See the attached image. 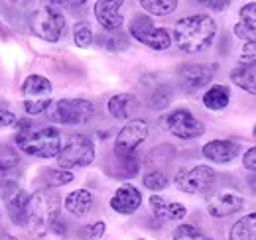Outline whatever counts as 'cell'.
Listing matches in <instances>:
<instances>
[{
  "label": "cell",
  "mask_w": 256,
  "mask_h": 240,
  "mask_svg": "<svg viewBox=\"0 0 256 240\" xmlns=\"http://www.w3.org/2000/svg\"><path fill=\"white\" fill-rule=\"evenodd\" d=\"M217 24L207 14H192L176 22L174 42L184 54H201L213 46Z\"/></svg>",
  "instance_id": "obj_1"
},
{
  "label": "cell",
  "mask_w": 256,
  "mask_h": 240,
  "mask_svg": "<svg viewBox=\"0 0 256 240\" xmlns=\"http://www.w3.org/2000/svg\"><path fill=\"white\" fill-rule=\"evenodd\" d=\"M62 201L52 189H38L30 195L26 210V226L34 234H46L60 220Z\"/></svg>",
  "instance_id": "obj_2"
},
{
  "label": "cell",
  "mask_w": 256,
  "mask_h": 240,
  "mask_svg": "<svg viewBox=\"0 0 256 240\" xmlns=\"http://www.w3.org/2000/svg\"><path fill=\"white\" fill-rule=\"evenodd\" d=\"M16 146L34 158H42V160L58 158L62 150V132L54 126H44L36 130L24 128L16 134Z\"/></svg>",
  "instance_id": "obj_3"
},
{
  "label": "cell",
  "mask_w": 256,
  "mask_h": 240,
  "mask_svg": "<svg viewBox=\"0 0 256 240\" xmlns=\"http://www.w3.org/2000/svg\"><path fill=\"white\" fill-rule=\"evenodd\" d=\"M30 30L34 36H38L44 42L56 44L64 38L67 30L65 16L56 8V4H46L38 10H34L30 16Z\"/></svg>",
  "instance_id": "obj_4"
},
{
  "label": "cell",
  "mask_w": 256,
  "mask_h": 240,
  "mask_svg": "<svg viewBox=\"0 0 256 240\" xmlns=\"http://www.w3.org/2000/svg\"><path fill=\"white\" fill-rule=\"evenodd\" d=\"M95 106L85 98H60L48 108V118L64 126L85 124L93 118Z\"/></svg>",
  "instance_id": "obj_5"
},
{
  "label": "cell",
  "mask_w": 256,
  "mask_h": 240,
  "mask_svg": "<svg viewBox=\"0 0 256 240\" xmlns=\"http://www.w3.org/2000/svg\"><path fill=\"white\" fill-rule=\"evenodd\" d=\"M93 160H95V144L85 134H73L58 154V166L67 172L71 168L91 166Z\"/></svg>",
  "instance_id": "obj_6"
},
{
  "label": "cell",
  "mask_w": 256,
  "mask_h": 240,
  "mask_svg": "<svg viewBox=\"0 0 256 240\" xmlns=\"http://www.w3.org/2000/svg\"><path fill=\"white\" fill-rule=\"evenodd\" d=\"M52 96H54V87H52L50 79H46L42 75H30L22 83L24 110L28 114H32V116L42 114V112H48V108L54 102Z\"/></svg>",
  "instance_id": "obj_7"
},
{
  "label": "cell",
  "mask_w": 256,
  "mask_h": 240,
  "mask_svg": "<svg viewBox=\"0 0 256 240\" xmlns=\"http://www.w3.org/2000/svg\"><path fill=\"white\" fill-rule=\"evenodd\" d=\"M128 32L134 40H138L140 44L156 50V52H166L170 46H172V36L166 28H158L154 26V22L148 18V16H134L130 26H128Z\"/></svg>",
  "instance_id": "obj_8"
},
{
  "label": "cell",
  "mask_w": 256,
  "mask_h": 240,
  "mask_svg": "<svg viewBox=\"0 0 256 240\" xmlns=\"http://www.w3.org/2000/svg\"><path fill=\"white\" fill-rule=\"evenodd\" d=\"M215 170L209 166H193L184 168L176 174L174 183L180 191L190 193V195H203L215 185Z\"/></svg>",
  "instance_id": "obj_9"
},
{
  "label": "cell",
  "mask_w": 256,
  "mask_h": 240,
  "mask_svg": "<svg viewBox=\"0 0 256 240\" xmlns=\"http://www.w3.org/2000/svg\"><path fill=\"white\" fill-rule=\"evenodd\" d=\"M162 124L170 134H174L182 140H193V138H199L205 134V124L195 118L188 108L172 110L170 114L164 116Z\"/></svg>",
  "instance_id": "obj_10"
},
{
  "label": "cell",
  "mask_w": 256,
  "mask_h": 240,
  "mask_svg": "<svg viewBox=\"0 0 256 240\" xmlns=\"http://www.w3.org/2000/svg\"><path fill=\"white\" fill-rule=\"evenodd\" d=\"M148 132H150V126L146 120H130L126 122L120 132L116 134V140H114V156L118 158H126V156H134V150L148 138Z\"/></svg>",
  "instance_id": "obj_11"
},
{
  "label": "cell",
  "mask_w": 256,
  "mask_h": 240,
  "mask_svg": "<svg viewBox=\"0 0 256 240\" xmlns=\"http://www.w3.org/2000/svg\"><path fill=\"white\" fill-rule=\"evenodd\" d=\"M215 75V65H205V63H190V65H184L180 69V85L186 90H199L201 87L209 85L211 79Z\"/></svg>",
  "instance_id": "obj_12"
},
{
  "label": "cell",
  "mask_w": 256,
  "mask_h": 240,
  "mask_svg": "<svg viewBox=\"0 0 256 240\" xmlns=\"http://www.w3.org/2000/svg\"><path fill=\"white\" fill-rule=\"evenodd\" d=\"M95 18L104 32H118L124 24L120 0H98L95 2Z\"/></svg>",
  "instance_id": "obj_13"
},
{
  "label": "cell",
  "mask_w": 256,
  "mask_h": 240,
  "mask_svg": "<svg viewBox=\"0 0 256 240\" xmlns=\"http://www.w3.org/2000/svg\"><path fill=\"white\" fill-rule=\"evenodd\" d=\"M242 205H244V199L232 191H223V193H217L207 199V210L215 218H223L232 212H238L242 209Z\"/></svg>",
  "instance_id": "obj_14"
},
{
  "label": "cell",
  "mask_w": 256,
  "mask_h": 240,
  "mask_svg": "<svg viewBox=\"0 0 256 240\" xmlns=\"http://www.w3.org/2000/svg\"><path fill=\"white\" fill-rule=\"evenodd\" d=\"M140 205H142V195L130 183L120 185L114 191V195L110 197V209L120 212V214H132L140 209Z\"/></svg>",
  "instance_id": "obj_15"
},
{
  "label": "cell",
  "mask_w": 256,
  "mask_h": 240,
  "mask_svg": "<svg viewBox=\"0 0 256 240\" xmlns=\"http://www.w3.org/2000/svg\"><path fill=\"white\" fill-rule=\"evenodd\" d=\"M28 201H30V193L24 189H14L12 193H8L4 197V205L6 212L10 216V220L14 224H24L26 226V210H28Z\"/></svg>",
  "instance_id": "obj_16"
},
{
  "label": "cell",
  "mask_w": 256,
  "mask_h": 240,
  "mask_svg": "<svg viewBox=\"0 0 256 240\" xmlns=\"http://www.w3.org/2000/svg\"><path fill=\"white\" fill-rule=\"evenodd\" d=\"M203 156L213 164H228L238 156V146L230 140H211L203 146Z\"/></svg>",
  "instance_id": "obj_17"
},
{
  "label": "cell",
  "mask_w": 256,
  "mask_h": 240,
  "mask_svg": "<svg viewBox=\"0 0 256 240\" xmlns=\"http://www.w3.org/2000/svg\"><path fill=\"white\" fill-rule=\"evenodd\" d=\"M234 36L238 40L256 42V2H248L238 12V24L234 26Z\"/></svg>",
  "instance_id": "obj_18"
},
{
  "label": "cell",
  "mask_w": 256,
  "mask_h": 240,
  "mask_svg": "<svg viewBox=\"0 0 256 240\" xmlns=\"http://www.w3.org/2000/svg\"><path fill=\"white\" fill-rule=\"evenodd\" d=\"M106 110L112 118L126 120L130 118L136 110H138V98L132 92H120L110 96V100L106 102Z\"/></svg>",
  "instance_id": "obj_19"
},
{
  "label": "cell",
  "mask_w": 256,
  "mask_h": 240,
  "mask_svg": "<svg viewBox=\"0 0 256 240\" xmlns=\"http://www.w3.org/2000/svg\"><path fill=\"white\" fill-rule=\"evenodd\" d=\"M150 207H152V212L162 220H182L188 214L186 205L174 203V201H166L160 195H152L150 197Z\"/></svg>",
  "instance_id": "obj_20"
},
{
  "label": "cell",
  "mask_w": 256,
  "mask_h": 240,
  "mask_svg": "<svg viewBox=\"0 0 256 240\" xmlns=\"http://www.w3.org/2000/svg\"><path fill=\"white\" fill-rule=\"evenodd\" d=\"M230 81L238 89L256 94V63H238L230 71Z\"/></svg>",
  "instance_id": "obj_21"
},
{
  "label": "cell",
  "mask_w": 256,
  "mask_h": 240,
  "mask_svg": "<svg viewBox=\"0 0 256 240\" xmlns=\"http://www.w3.org/2000/svg\"><path fill=\"white\" fill-rule=\"evenodd\" d=\"M93 207V195L87 189H75L65 197V209L73 216H85Z\"/></svg>",
  "instance_id": "obj_22"
},
{
  "label": "cell",
  "mask_w": 256,
  "mask_h": 240,
  "mask_svg": "<svg viewBox=\"0 0 256 240\" xmlns=\"http://www.w3.org/2000/svg\"><path fill=\"white\" fill-rule=\"evenodd\" d=\"M228 240H256V212L238 218L228 232Z\"/></svg>",
  "instance_id": "obj_23"
},
{
  "label": "cell",
  "mask_w": 256,
  "mask_h": 240,
  "mask_svg": "<svg viewBox=\"0 0 256 240\" xmlns=\"http://www.w3.org/2000/svg\"><path fill=\"white\" fill-rule=\"evenodd\" d=\"M230 102V89L224 85H215L203 94V104L209 110H223Z\"/></svg>",
  "instance_id": "obj_24"
},
{
  "label": "cell",
  "mask_w": 256,
  "mask_h": 240,
  "mask_svg": "<svg viewBox=\"0 0 256 240\" xmlns=\"http://www.w3.org/2000/svg\"><path fill=\"white\" fill-rule=\"evenodd\" d=\"M96 44L106 50V52H112V54H118V52H124L128 50V40L122 32H102L96 36Z\"/></svg>",
  "instance_id": "obj_25"
},
{
  "label": "cell",
  "mask_w": 256,
  "mask_h": 240,
  "mask_svg": "<svg viewBox=\"0 0 256 240\" xmlns=\"http://www.w3.org/2000/svg\"><path fill=\"white\" fill-rule=\"evenodd\" d=\"M140 6L154 16H168L172 12H176L178 8V0H140Z\"/></svg>",
  "instance_id": "obj_26"
},
{
  "label": "cell",
  "mask_w": 256,
  "mask_h": 240,
  "mask_svg": "<svg viewBox=\"0 0 256 240\" xmlns=\"http://www.w3.org/2000/svg\"><path fill=\"white\" fill-rule=\"evenodd\" d=\"M42 181L46 183V187H62V185H67L73 181V174L67 172V170H62V168H50L42 174Z\"/></svg>",
  "instance_id": "obj_27"
},
{
  "label": "cell",
  "mask_w": 256,
  "mask_h": 240,
  "mask_svg": "<svg viewBox=\"0 0 256 240\" xmlns=\"http://www.w3.org/2000/svg\"><path fill=\"white\" fill-rule=\"evenodd\" d=\"M138 170H140V164H138L136 156H126V158H118L116 156V166H114L112 176L128 180V178H134L138 174Z\"/></svg>",
  "instance_id": "obj_28"
},
{
  "label": "cell",
  "mask_w": 256,
  "mask_h": 240,
  "mask_svg": "<svg viewBox=\"0 0 256 240\" xmlns=\"http://www.w3.org/2000/svg\"><path fill=\"white\" fill-rule=\"evenodd\" d=\"M18 166H20L18 152L12 150L10 146H0V176H8L16 172Z\"/></svg>",
  "instance_id": "obj_29"
},
{
  "label": "cell",
  "mask_w": 256,
  "mask_h": 240,
  "mask_svg": "<svg viewBox=\"0 0 256 240\" xmlns=\"http://www.w3.org/2000/svg\"><path fill=\"white\" fill-rule=\"evenodd\" d=\"M73 42H75V46L81 48V50L91 48V44L95 42V34H93L91 26H89L87 22L75 24V28H73Z\"/></svg>",
  "instance_id": "obj_30"
},
{
  "label": "cell",
  "mask_w": 256,
  "mask_h": 240,
  "mask_svg": "<svg viewBox=\"0 0 256 240\" xmlns=\"http://www.w3.org/2000/svg\"><path fill=\"white\" fill-rule=\"evenodd\" d=\"M172 100V92L166 85H158L156 89L148 94V106L152 110H160V108H166Z\"/></svg>",
  "instance_id": "obj_31"
},
{
  "label": "cell",
  "mask_w": 256,
  "mask_h": 240,
  "mask_svg": "<svg viewBox=\"0 0 256 240\" xmlns=\"http://www.w3.org/2000/svg\"><path fill=\"white\" fill-rule=\"evenodd\" d=\"M142 183H144L146 189H150V191H154V193H158V191L166 189V187L170 185V181H168V178H166V174H162V172H158V170L148 172V174L144 176Z\"/></svg>",
  "instance_id": "obj_32"
},
{
  "label": "cell",
  "mask_w": 256,
  "mask_h": 240,
  "mask_svg": "<svg viewBox=\"0 0 256 240\" xmlns=\"http://www.w3.org/2000/svg\"><path fill=\"white\" fill-rule=\"evenodd\" d=\"M174 240H215L211 236H205L201 230H197L193 224H180L174 230Z\"/></svg>",
  "instance_id": "obj_33"
},
{
  "label": "cell",
  "mask_w": 256,
  "mask_h": 240,
  "mask_svg": "<svg viewBox=\"0 0 256 240\" xmlns=\"http://www.w3.org/2000/svg\"><path fill=\"white\" fill-rule=\"evenodd\" d=\"M104 222L102 220H96V222H91V224H85L81 230H79V240H100L104 236Z\"/></svg>",
  "instance_id": "obj_34"
},
{
  "label": "cell",
  "mask_w": 256,
  "mask_h": 240,
  "mask_svg": "<svg viewBox=\"0 0 256 240\" xmlns=\"http://www.w3.org/2000/svg\"><path fill=\"white\" fill-rule=\"evenodd\" d=\"M18 122L16 118V114H14V110L6 104V102H2L0 100V128H8V126H14Z\"/></svg>",
  "instance_id": "obj_35"
},
{
  "label": "cell",
  "mask_w": 256,
  "mask_h": 240,
  "mask_svg": "<svg viewBox=\"0 0 256 240\" xmlns=\"http://www.w3.org/2000/svg\"><path fill=\"white\" fill-rule=\"evenodd\" d=\"M240 63H256V42H246L242 46Z\"/></svg>",
  "instance_id": "obj_36"
},
{
  "label": "cell",
  "mask_w": 256,
  "mask_h": 240,
  "mask_svg": "<svg viewBox=\"0 0 256 240\" xmlns=\"http://www.w3.org/2000/svg\"><path fill=\"white\" fill-rule=\"evenodd\" d=\"M242 166L246 172H252L256 174V146L254 148H248L242 156Z\"/></svg>",
  "instance_id": "obj_37"
},
{
  "label": "cell",
  "mask_w": 256,
  "mask_h": 240,
  "mask_svg": "<svg viewBox=\"0 0 256 240\" xmlns=\"http://www.w3.org/2000/svg\"><path fill=\"white\" fill-rule=\"evenodd\" d=\"M207 6H211L213 10H223V8H226L228 6V2L226 0H223V2H205Z\"/></svg>",
  "instance_id": "obj_38"
},
{
  "label": "cell",
  "mask_w": 256,
  "mask_h": 240,
  "mask_svg": "<svg viewBox=\"0 0 256 240\" xmlns=\"http://www.w3.org/2000/svg\"><path fill=\"white\" fill-rule=\"evenodd\" d=\"M0 240H18L14 234H10V232H6V230H0Z\"/></svg>",
  "instance_id": "obj_39"
},
{
  "label": "cell",
  "mask_w": 256,
  "mask_h": 240,
  "mask_svg": "<svg viewBox=\"0 0 256 240\" xmlns=\"http://www.w3.org/2000/svg\"><path fill=\"white\" fill-rule=\"evenodd\" d=\"M252 134L256 136V124H254V128H252Z\"/></svg>",
  "instance_id": "obj_40"
},
{
  "label": "cell",
  "mask_w": 256,
  "mask_h": 240,
  "mask_svg": "<svg viewBox=\"0 0 256 240\" xmlns=\"http://www.w3.org/2000/svg\"><path fill=\"white\" fill-rule=\"evenodd\" d=\"M138 240H146V238H138Z\"/></svg>",
  "instance_id": "obj_41"
}]
</instances>
